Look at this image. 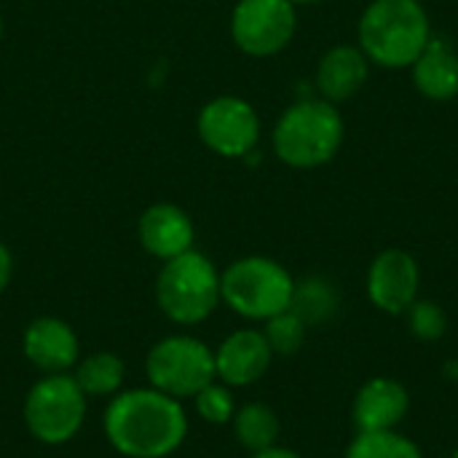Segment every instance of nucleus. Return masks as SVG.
Listing matches in <instances>:
<instances>
[{
  "mask_svg": "<svg viewBox=\"0 0 458 458\" xmlns=\"http://www.w3.org/2000/svg\"><path fill=\"white\" fill-rule=\"evenodd\" d=\"M102 427L121 456L166 458L182 445L188 416L180 400L148 386L118 392L105 411Z\"/></svg>",
  "mask_w": 458,
  "mask_h": 458,
  "instance_id": "1",
  "label": "nucleus"
},
{
  "mask_svg": "<svg viewBox=\"0 0 458 458\" xmlns=\"http://www.w3.org/2000/svg\"><path fill=\"white\" fill-rule=\"evenodd\" d=\"M429 40V16L419 0H373L360 19L362 54L386 70L411 67Z\"/></svg>",
  "mask_w": 458,
  "mask_h": 458,
  "instance_id": "2",
  "label": "nucleus"
},
{
  "mask_svg": "<svg viewBox=\"0 0 458 458\" xmlns=\"http://www.w3.org/2000/svg\"><path fill=\"white\" fill-rule=\"evenodd\" d=\"M344 142V118L327 99H303L282 113L274 126L276 156L295 169L327 164Z\"/></svg>",
  "mask_w": 458,
  "mask_h": 458,
  "instance_id": "3",
  "label": "nucleus"
},
{
  "mask_svg": "<svg viewBox=\"0 0 458 458\" xmlns=\"http://www.w3.org/2000/svg\"><path fill=\"white\" fill-rule=\"evenodd\" d=\"M295 279L290 271L263 255L242 258L220 274V298L244 319L266 322L290 309Z\"/></svg>",
  "mask_w": 458,
  "mask_h": 458,
  "instance_id": "4",
  "label": "nucleus"
},
{
  "mask_svg": "<svg viewBox=\"0 0 458 458\" xmlns=\"http://www.w3.org/2000/svg\"><path fill=\"white\" fill-rule=\"evenodd\" d=\"M156 301L177 325L191 327L204 322L223 301L215 263L196 250L166 260L156 279Z\"/></svg>",
  "mask_w": 458,
  "mask_h": 458,
  "instance_id": "5",
  "label": "nucleus"
},
{
  "mask_svg": "<svg viewBox=\"0 0 458 458\" xmlns=\"http://www.w3.org/2000/svg\"><path fill=\"white\" fill-rule=\"evenodd\" d=\"M153 389L174 397L193 400L204 386L217 381L215 352L193 335H169L158 341L145 362Z\"/></svg>",
  "mask_w": 458,
  "mask_h": 458,
  "instance_id": "6",
  "label": "nucleus"
},
{
  "mask_svg": "<svg viewBox=\"0 0 458 458\" xmlns=\"http://www.w3.org/2000/svg\"><path fill=\"white\" fill-rule=\"evenodd\" d=\"M86 419V394L67 373L43 376L24 400V424L43 445L70 443Z\"/></svg>",
  "mask_w": 458,
  "mask_h": 458,
  "instance_id": "7",
  "label": "nucleus"
},
{
  "mask_svg": "<svg viewBox=\"0 0 458 458\" xmlns=\"http://www.w3.org/2000/svg\"><path fill=\"white\" fill-rule=\"evenodd\" d=\"M231 35L250 56L279 54L295 35V5L290 0H239Z\"/></svg>",
  "mask_w": 458,
  "mask_h": 458,
  "instance_id": "8",
  "label": "nucleus"
},
{
  "mask_svg": "<svg viewBox=\"0 0 458 458\" xmlns=\"http://www.w3.org/2000/svg\"><path fill=\"white\" fill-rule=\"evenodd\" d=\"M201 142L225 158H244L260 140V118L255 107L239 97H217L199 113Z\"/></svg>",
  "mask_w": 458,
  "mask_h": 458,
  "instance_id": "9",
  "label": "nucleus"
},
{
  "mask_svg": "<svg viewBox=\"0 0 458 458\" xmlns=\"http://www.w3.org/2000/svg\"><path fill=\"white\" fill-rule=\"evenodd\" d=\"M421 271L411 252L384 250L368 271V298L384 314H405L419 301Z\"/></svg>",
  "mask_w": 458,
  "mask_h": 458,
  "instance_id": "10",
  "label": "nucleus"
},
{
  "mask_svg": "<svg viewBox=\"0 0 458 458\" xmlns=\"http://www.w3.org/2000/svg\"><path fill=\"white\" fill-rule=\"evenodd\" d=\"M274 352L263 330H236L215 352V373L231 389H244L258 384L271 368Z\"/></svg>",
  "mask_w": 458,
  "mask_h": 458,
  "instance_id": "11",
  "label": "nucleus"
},
{
  "mask_svg": "<svg viewBox=\"0 0 458 458\" xmlns=\"http://www.w3.org/2000/svg\"><path fill=\"white\" fill-rule=\"evenodd\" d=\"M408 411H411L408 389L394 378L378 376L360 386L352 405V421L357 432H392L405 421Z\"/></svg>",
  "mask_w": 458,
  "mask_h": 458,
  "instance_id": "12",
  "label": "nucleus"
},
{
  "mask_svg": "<svg viewBox=\"0 0 458 458\" xmlns=\"http://www.w3.org/2000/svg\"><path fill=\"white\" fill-rule=\"evenodd\" d=\"M24 357L46 376L67 373L72 365H78V335L75 330L56 319V317H40L35 319L21 338Z\"/></svg>",
  "mask_w": 458,
  "mask_h": 458,
  "instance_id": "13",
  "label": "nucleus"
},
{
  "mask_svg": "<svg viewBox=\"0 0 458 458\" xmlns=\"http://www.w3.org/2000/svg\"><path fill=\"white\" fill-rule=\"evenodd\" d=\"M140 242L148 255L166 263L193 250V223L174 204H153L140 217Z\"/></svg>",
  "mask_w": 458,
  "mask_h": 458,
  "instance_id": "14",
  "label": "nucleus"
},
{
  "mask_svg": "<svg viewBox=\"0 0 458 458\" xmlns=\"http://www.w3.org/2000/svg\"><path fill=\"white\" fill-rule=\"evenodd\" d=\"M368 56L354 46L330 48L317 70V89L327 102H344L357 94L368 81Z\"/></svg>",
  "mask_w": 458,
  "mask_h": 458,
  "instance_id": "15",
  "label": "nucleus"
},
{
  "mask_svg": "<svg viewBox=\"0 0 458 458\" xmlns=\"http://www.w3.org/2000/svg\"><path fill=\"white\" fill-rule=\"evenodd\" d=\"M416 89L437 102L454 99L458 94V56L443 40H429L424 54L411 64Z\"/></svg>",
  "mask_w": 458,
  "mask_h": 458,
  "instance_id": "16",
  "label": "nucleus"
},
{
  "mask_svg": "<svg viewBox=\"0 0 458 458\" xmlns=\"http://www.w3.org/2000/svg\"><path fill=\"white\" fill-rule=\"evenodd\" d=\"M126 368L123 360L113 352H97L75 365V384L89 397H115L121 392Z\"/></svg>",
  "mask_w": 458,
  "mask_h": 458,
  "instance_id": "17",
  "label": "nucleus"
},
{
  "mask_svg": "<svg viewBox=\"0 0 458 458\" xmlns=\"http://www.w3.org/2000/svg\"><path fill=\"white\" fill-rule=\"evenodd\" d=\"M290 311L303 319V325H322L330 322L338 311V290L325 276H306L295 282Z\"/></svg>",
  "mask_w": 458,
  "mask_h": 458,
  "instance_id": "18",
  "label": "nucleus"
},
{
  "mask_svg": "<svg viewBox=\"0 0 458 458\" xmlns=\"http://www.w3.org/2000/svg\"><path fill=\"white\" fill-rule=\"evenodd\" d=\"M231 424H233L236 440H239L247 451H252V454L276 445L279 432H282L279 416H276L268 405H263V403H247V405L236 408Z\"/></svg>",
  "mask_w": 458,
  "mask_h": 458,
  "instance_id": "19",
  "label": "nucleus"
},
{
  "mask_svg": "<svg viewBox=\"0 0 458 458\" xmlns=\"http://www.w3.org/2000/svg\"><path fill=\"white\" fill-rule=\"evenodd\" d=\"M344 458H424V454L411 437L392 429V432H357Z\"/></svg>",
  "mask_w": 458,
  "mask_h": 458,
  "instance_id": "20",
  "label": "nucleus"
},
{
  "mask_svg": "<svg viewBox=\"0 0 458 458\" xmlns=\"http://www.w3.org/2000/svg\"><path fill=\"white\" fill-rule=\"evenodd\" d=\"M268 346L274 354L279 357H293L301 352V346L306 344V325L301 317H295L290 309L266 319V330H263Z\"/></svg>",
  "mask_w": 458,
  "mask_h": 458,
  "instance_id": "21",
  "label": "nucleus"
},
{
  "mask_svg": "<svg viewBox=\"0 0 458 458\" xmlns=\"http://www.w3.org/2000/svg\"><path fill=\"white\" fill-rule=\"evenodd\" d=\"M196 413L207 421V424H231L233 413H236V400L231 386H225L223 381H212L209 386H204L196 397Z\"/></svg>",
  "mask_w": 458,
  "mask_h": 458,
  "instance_id": "22",
  "label": "nucleus"
},
{
  "mask_svg": "<svg viewBox=\"0 0 458 458\" xmlns=\"http://www.w3.org/2000/svg\"><path fill=\"white\" fill-rule=\"evenodd\" d=\"M405 314H408V330L419 341H440L448 330V317L435 301H416Z\"/></svg>",
  "mask_w": 458,
  "mask_h": 458,
  "instance_id": "23",
  "label": "nucleus"
},
{
  "mask_svg": "<svg viewBox=\"0 0 458 458\" xmlns=\"http://www.w3.org/2000/svg\"><path fill=\"white\" fill-rule=\"evenodd\" d=\"M11 271H13V260H11V252H8V247L0 242V293L8 287V282H11Z\"/></svg>",
  "mask_w": 458,
  "mask_h": 458,
  "instance_id": "24",
  "label": "nucleus"
},
{
  "mask_svg": "<svg viewBox=\"0 0 458 458\" xmlns=\"http://www.w3.org/2000/svg\"><path fill=\"white\" fill-rule=\"evenodd\" d=\"M252 458H303V456H301V454H295V451H290V448L271 445V448H266V451H258V454H252Z\"/></svg>",
  "mask_w": 458,
  "mask_h": 458,
  "instance_id": "25",
  "label": "nucleus"
},
{
  "mask_svg": "<svg viewBox=\"0 0 458 458\" xmlns=\"http://www.w3.org/2000/svg\"><path fill=\"white\" fill-rule=\"evenodd\" d=\"M445 378L458 384V360H451V362L445 365Z\"/></svg>",
  "mask_w": 458,
  "mask_h": 458,
  "instance_id": "26",
  "label": "nucleus"
},
{
  "mask_svg": "<svg viewBox=\"0 0 458 458\" xmlns=\"http://www.w3.org/2000/svg\"><path fill=\"white\" fill-rule=\"evenodd\" d=\"M293 5H311V3H322V0H290Z\"/></svg>",
  "mask_w": 458,
  "mask_h": 458,
  "instance_id": "27",
  "label": "nucleus"
},
{
  "mask_svg": "<svg viewBox=\"0 0 458 458\" xmlns=\"http://www.w3.org/2000/svg\"><path fill=\"white\" fill-rule=\"evenodd\" d=\"M0 35H3V19H0Z\"/></svg>",
  "mask_w": 458,
  "mask_h": 458,
  "instance_id": "28",
  "label": "nucleus"
}]
</instances>
